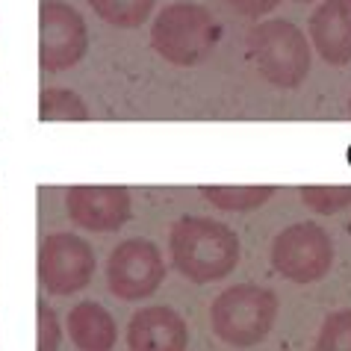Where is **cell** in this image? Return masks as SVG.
<instances>
[{
    "instance_id": "6da1fadb",
    "label": "cell",
    "mask_w": 351,
    "mask_h": 351,
    "mask_svg": "<svg viewBox=\"0 0 351 351\" xmlns=\"http://www.w3.org/2000/svg\"><path fill=\"white\" fill-rule=\"evenodd\" d=\"M169 257L192 284H213L239 266L242 245L228 224L207 216H183L169 230Z\"/></svg>"
},
{
    "instance_id": "7a4b0ae2",
    "label": "cell",
    "mask_w": 351,
    "mask_h": 351,
    "mask_svg": "<svg viewBox=\"0 0 351 351\" xmlns=\"http://www.w3.org/2000/svg\"><path fill=\"white\" fill-rule=\"evenodd\" d=\"M280 298L269 287L237 284L216 295L210 307V325L224 346L251 348L269 337L278 319Z\"/></svg>"
},
{
    "instance_id": "3957f363",
    "label": "cell",
    "mask_w": 351,
    "mask_h": 351,
    "mask_svg": "<svg viewBox=\"0 0 351 351\" xmlns=\"http://www.w3.org/2000/svg\"><path fill=\"white\" fill-rule=\"evenodd\" d=\"M219 45V24L213 12L201 3L178 0L160 9L151 24V47L165 62L189 68L210 56Z\"/></svg>"
},
{
    "instance_id": "277c9868",
    "label": "cell",
    "mask_w": 351,
    "mask_h": 351,
    "mask_svg": "<svg viewBox=\"0 0 351 351\" xmlns=\"http://www.w3.org/2000/svg\"><path fill=\"white\" fill-rule=\"evenodd\" d=\"M248 53L254 60L260 77L275 89H295L310 74V45L307 36L292 21L271 18L248 33Z\"/></svg>"
},
{
    "instance_id": "5b68a950",
    "label": "cell",
    "mask_w": 351,
    "mask_h": 351,
    "mask_svg": "<svg viewBox=\"0 0 351 351\" xmlns=\"http://www.w3.org/2000/svg\"><path fill=\"white\" fill-rule=\"evenodd\" d=\"M269 260L271 269L292 284H316L334 266V242L322 224L295 221L275 237Z\"/></svg>"
},
{
    "instance_id": "8992f818",
    "label": "cell",
    "mask_w": 351,
    "mask_h": 351,
    "mask_svg": "<svg viewBox=\"0 0 351 351\" xmlns=\"http://www.w3.org/2000/svg\"><path fill=\"white\" fill-rule=\"evenodd\" d=\"M97 269L95 248L77 233H51L38 242L36 271L47 295H74L92 284Z\"/></svg>"
},
{
    "instance_id": "52a82bcc",
    "label": "cell",
    "mask_w": 351,
    "mask_h": 351,
    "mask_svg": "<svg viewBox=\"0 0 351 351\" xmlns=\"http://www.w3.org/2000/svg\"><path fill=\"white\" fill-rule=\"evenodd\" d=\"M165 280V257L157 242L133 237L112 248L106 260V287L121 301H142Z\"/></svg>"
},
{
    "instance_id": "ba28073f",
    "label": "cell",
    "mask_w": 351,
    "mask_h": 351,
    "mask_svg": "<svg viewBox=\"0 0 351 351\" xmlns=\"http://www.w3.org/2000/svg\"><path fill=\"white\" fill-rule=\"evenodd\" d=\"M89 51V30L83 15L62 0H42L38 6V62L45 71H68Z\"/></svg>"
},
{
    "instance_id": "9c48e42d",
    "label": "cell",
    "mask_w": 351,
    "mask_h": 351,
    "mask_svg": "<svg viewBox=\"0 0 351 351\" xmlns=\"http://www.w3.org/2000/svg\"><path fill=\"white\" fill-rule=\"evenodd\" d=\"M65 213L83 230L112 233L128 224L133 198L124 186H71L65 192Z\"/></svg>"
},
{
    "instance_id": "30bf717a",
    "label": "cell",
    "mask_w": 351,
    "mask_h": 351,
    "mask_svg": "<svg viewBox=\"0 0 351 351\" xmlns=\"http://www.w3.org/2000/svg\"><path fill=\"white\" fill-rule=\"evenodd\" d=\"M128 348L130 351H186L189 325L174 307H165V304L142 307L130 316Z\"/></svg>"
},
{
    "instance_id": "8fae6325",
    "label": "cell",
    "mask_w": 351,
    "mask_h": 351,
    "mask_svg": "<svg viewBox=\"0 0 351 351\" xmlns=\"http://www.w3.org/2000/svg\"><path fill=\"white\" fill-rule=\"evenodd\" d=\"M310 42L328 65L351 62V0H325L310 15Z\"/></svg>"
},
{
    "instance_id": "7c38bea8",
    "label": "cell",
    "mask_w": 351,
    "mask_h": 351,
    "mask_svg": "<svg viewBox=\"0 0 351 351\" xmlns=\"http://www.w3.org/2000/svg\"><path fill=\"white\" fill-rule=\"evenodd\" d=\"M68 337L80 351H112L119 343V325L97 301H80L68 313Z\"/></svg>"
},
{
    "instance_id": "4fadbf2b",
    "label": "cell",
    "mask_w": 351,
    "mask_h": 351,
    "mask_svg": "<svg viewBox=\"0 0 351 351\" xmlns=\"http://www.w3.org/2000/svg\"><path fill=\"white\" fill-rule=\"evenodd\" d=\"M275 186H210L204 183L201 195L207 198L216 210L224 213H248V210H260L263 204H269L275 198Z\"/></svg>"
},
{
    "instance_id": "5bb4252c",
    "label": "cell",
    "mask_w": 351,
    "mask_h": 351,
    "mask_svg": "<svg viewBox=\"0 0 351 351\" xmlns=\"http://www.w3.org/2000/svg\"><path fill=\"white\" fill-rule=\"evenodd\" d=\"M38 119L42 121H86L89 119V106L77 92L51 86L38 95Z\"/></svg>"
},
{
    "instance_id": "9a60e30c",
    "label": "cell",
    "mask_w": 351,
    "mask_h": 351,
    "mask_svg": "<svg viewBox=\"0 0 351 351\" xmlns=\"http://www.w3.org/2000/svg\"><path fill=\"white\" fill-rule=\"evenodd\" d=\"M101 21L121 27V30H133L142 27L154 12L157 0H86Z\"/></svg>"
},
{
    "instance_id": "2e32d148",
    "label": "cell",
    "mask_w": 351,
    "mask_h": 351,
    "mask_svg": "<svg viewBox=\"0 0 351 351\" xmlns=\"http://www.w3.org/2000/svg\"><path fill=\"white\" fill-rule=\"evenodd\" d=\"M301 201L319 216H334L351 207V186H301Z\"/></svg>"
},
{
    "instance_id": "e0dca14e",
    "label": "cell",
    "mask_w": 351,
    "mask_h": 351,
    "mask_svg": "<svg viewBox=\"0 0 351 351\" xmlns=\"http://www.w3.org/2000/svg\"><path fill=\"white\" fill-rule=\"evenodd\" d=\"M316 351H351V310H337L322 322Z\"/></svg>"
},
{
    "instance_id": "ac0fdd59",
    "label": "cell",
    "mask_w": 351,
    "mask_h": 351,
    "mask_svg": "<svg viewBox=\"0 0 351 351\" xmlns=\"http://www.w3.org/2000/svg\"><path fill=\"white\" fill-rule=\"evenodd\" d=\"M62 328L56 319V310L47 307L45 301L36 304V351H60Z\"/></svg>"
},
{
    "instance_id": "d6986e66",
    "label": "cell",
    "mask_w": 351,
    "mask_h": 351,
    "mask_svg": "<svg viewBox=\"0 0 351 351\" xmlns=\"http://www.w3.org/2000/svg\"><path fill=\"white\" fill-rule=\"evenodd\" d=\"M280 0H228V6H233L239 15L245 18H260L266 12H275Z\"/></svg>"
},
{
    "instance_id": "ffe728a7",
    "label": "cell",
    "mask_w": 351,
    "mask_h": 351,
    "mask_svg": "<svg viewBox=\"0 0 351 351\" xmlns=\"http://www.w3.org/2000/svg\"><path fill=\"white\" fill-rule=\"evenodd\" d=\"M298 3H307V0H298Z\"/></svg>"
},
{
    "instance_id": "44dd1931",
    "label": "cell",
    "mask_w": 351,
    "mask_h": 351,
    "mask_svg": "<svg viewBox=\"0 0 351 351\" xmlns=\"http://www.w3.org/2000/svg\"><path fill=\"white\" fill-rule=\"evenodd\" d=\"M348 110H351V101H348Z\"/></svg>"
}]
</instances>
